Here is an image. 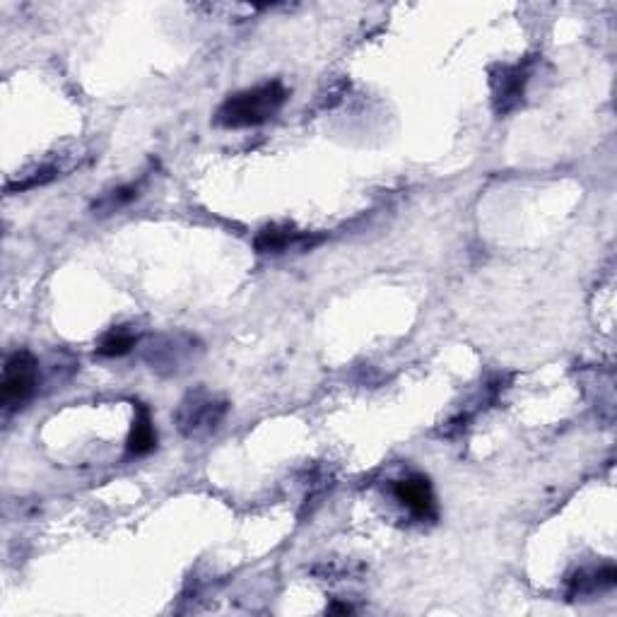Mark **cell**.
Masks as SVG:
<instances>
[{"instance_id": "cell-1", "label": "cell", "mask_w": 617, "mask_h": 617, "mask_svg": "<svg viewBox=\"0 0 617 617\" xmlns=\"http://www.w3.org/2000/svg\"><path fill=\"white\" fill-rule=\"evenodd\" d=\"M287 102L285 85L278 80L263 82V85L242 90L225 99L220 109H217L215 121L225 128H251L261 126L273 119Z\"/></svg>"}, {"instance_id": "cell-2", "label": "cell", "mask_w": 617, "mask_h": 617, "mask_svg": "<svg viewBox=\"0 0 617 617\" xmlns=\"http://www.w3.org/2000/svg\"><path fill=\"white\" fill-rule=\"evenodd\" d=\"M39 386V362L29 350L13 352L5 360L3 381H0V405L5 413L20 410L32 401Z\"/></svg>"}, {"instance_id": "cell-3", "label": "cell", "mask_w": 617, "mask_h": 617, "mask_svg": "<svg viewBox=\"0 0 617 617\" xmlns=\"http://www.w3.org/2000/svg\"><path fill=\"white\" fill-rule=\"evenodd\" d=\"M227 410V401H222V398L213 396V393H208L205 389H196L179 403L176 425H179V432L184 434V437L201 439L220 427Z\"/></svg>"}, {"instance_id": "cell-4", "label": "cell", "mask_w": 617, "mask_h": 617, "mask_svg": "<svg viewBox=\"0 0 617 617\" xmlns=\"http://www.w3.org/2000/svg\"><path fill=\"white\" fill-rule=\"evenodd\" d=\"M201 350V343L196 338L186 336V333H176V336L152 338L145 345L143 357L157 374L174 376L184 372L191 362H196V355Z\"/></svg>"}, {"instance_id": "cell-5", "label": "cell", "mask_w": 617, "mask_h": 617, "mask_svg": "<svg viewBox=\"0 0 617 617\" xmlns=\"http://www.w3.org/2000/svg\"><path fill=\"white\" fill-rule=\"evenodd\" d=\"M393 497L403 504L415 519L432 521L437 519V502H434V492L430 480L425 475H408V478L396 480L393 483Z\"/></svg>"}, {"instance_id": "cell-6", "label": "cell", "mask_w": 617, "mask_h": 617, "mask_svg": "<svg viewBox=\"0 0 617 617\" xmlns=\"http://www.w3.org/2000/svg\"><path fill=\"white\" fill-rule=\"evenodd\" d=\"M492 102H495L497 114H509L524 102L528 68L516 63V66H502L497 73H492Z\"/></svg>"}, {"instance_id": "cell-7", "label": "cell", "mask_w": 617, "mask_h": 617, "mask_svg": "<svg viewBox=\"0 0 617 617\" xmlns=\"http://www.w3.org/2000/svg\"><path fill=\"white\" fill-rule=\"evenodd\" d=\"M615 567H603V569H593V572H579L577 577L569 581V598H586V596H596L610 586H615Z\"/></svg>"}, {"instance_id": "cell-8", "label": "cell", "mask_w": 617, "mask_h": 617, "mask_svg": "<svg viewBox=\"0 0 617 617\" xmlns=\"http://www.w3.org/2000/svg\"><path fill=\"white\" fill-rule=\"evenodd\" d=\"M157 446V432L155 425H152L150 410L145 405H138V415H135L133 430L128 434V454L131 456H145L150 454L152 449Z\"/></svg>"}, {"instance_id": "cell-9", "label": "cell", "mask_w": 617, "mask_h": 617, "mask_svg": "<svg viewBox=\"0 0 617 617\" xmlns=\"http://www.w3.org/2000/svg\"><path fill=\"white\" fill-rule=\"evenodd\" d=\"M302 239H304V234L297 232V229L270 225L258 232V237L254 239V246H256V251H261V254H280V251H287L290 246L302 242Z\"/></svg>"}, {"instance_id": "cell-10", "label": "cell", "mask_w": 617, "mask_h": 617, "mask_svg": "<svg viewBox=\"0 0 617 617\" xmlns=\"http://www.w3.org/2000/svg\"><path fill=\"white\" fill-rule=\"evenodd\" d=\"M138 343V336L128 328H111L109 333H104L102 340L97 345L99 357H123L128 355Z\"/></svg>"}, {"instance_id": "cell-11", "label": "cell", "mask_w": 617, "mask_h": 617, "mask_svg": "<svg viewBox=\"0 0 617 617\" xmlns=\"http://www.w3.org/2000/svg\"><path fill=\"white\" fill-rule=\"evenodd\" d=\"M135 198H138V186L135 184L119 186V188H114V191L104 193V196L94 203V213L111 215V213H116V210L126 208L128 203L135 201Z\"/></svg>"}, {"instance_id": "cell-12", "label": "cell", "mask_w": 617, "mask_h": 617, "mask_svg": "<svg viewBox=\"0 0 617 617\" xmlns=\"http://www.w3.org/2000/svg\"><path fill=\"white\" fill-rule=\"evenodd\" d=\"M328 613L348 615V613H352V605H348V603H333V605H328Z\"/></svg>"}]
</instances>
